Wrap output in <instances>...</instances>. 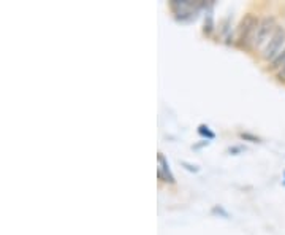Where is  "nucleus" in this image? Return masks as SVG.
<instances>
[{"mask_svg":"<svg viewBox=\"0 0 285 235\" xmlns=\"http://www.w3.org/2000/svg\"><path fill=\"white\" fill-rule=\"evenodd\" d=\"M268 65H269V67H268V70H271V72H276V73H279L280 70L285 67V50H283L282 53H279V54H277V57L274 59V61L269 62Z\"/></svg>","mask_w":285,"mask_h":235,"instance_id":"39448f33","label":"nucleus"},{"mask_svg":"<svg viewBox=\"0 0 285 235\" xmlns=\"http://www.w3.org/2000/svg\"><path fill=\"white\" fill-rule=\"evenodd\" d=\"M198 132H200L201 135H203V137L209 138V140H212L214 137H216V134H214V132H211L208 126H200V127H198Z\"/></svg>","mask_w":285,"mask_h":235,"instance_id":"423d86ee","label":"nucleus"},{"mask_svg":"<svg viewBox=\"0 0 285 235\" xmlns=\"http://www.w3.org/2000/svg\"><path fill=\"white\" fill-rule=\"evenodd\" d=\"M283 175H285V172H283Z\"/></svg>","mask_w":285,"mask_h":235,"instance_id":"0eeeda50","label":"nucleus"},{"mask_svg":"<svg viewBox=\"0 0 285 235\" xmlns=\"http://www.w3.org/2000/svg\"><path fill=\"white\" fill-rule=\"evenodd\" d=\"M285 50V27L279 26L276 32L272 33V37L266 43V46L260 51V59L263 62H272L277 57L279 53Z\"/></svg>","mask_w":285,"mask_h":235,"instance_id":"f03ea898","label":"nucleus"},{"mask_svg":"<svg viewBox=\"0 0 285 235\" xmlns=\"http://www.w3.org/2000/svg\"><path fill=\"white\" fill-rule=\"evenodd\" d=\"M279 26H277V21H276V18L274 16H265L263 19H260V22H258V27H257V30H255V37H254V42H252V45H251V50H263L265 46H266V43L269 42V38L272 37V33L276 32V29H277Z\"/></svg>","mask_w":285,"mask_h":235,"instance_id":"f257e3e1","label":"nucleus"},{"mask_svg":"<svg viewBox=\"0 0 285 235\" xmlns=\"http://www.w3.org/2000/svg\"><path fill=\"white\" fill-rule=\"evenodd\" d=\"M258 22L260 19L249 15L244 21L241 27L238 29V37H236V45L240 46V48H246V50H251V45L254 42L255 37V30L258 27Z\"/></svg>","mask_w":285,"mask_h":235,"instance_id":"7ed1b4c3","label":"nucleus"},{"mask_svg":"<svg viewBox=\"0 0 285 235\" xmlns=\"http://www.w3.org/2000/svg\"><path fill=\"white\" fill-rule=\"evenodd\" d=\"M157 173H159V180L160 181H165V183H174V176L171 175V170H170V164L168 161L165 159V156L159 154V169H157Z\"/></svg>","mask_w":285,"mask_h":235,"instance_id":"20e7f679","label":"nucleus"}]
</instances>
